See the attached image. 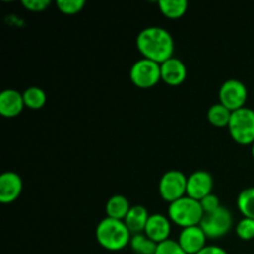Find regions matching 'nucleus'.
Instances as JSON below:
<instances>
[{
	"label": "nucleus",
	"instance_id": "1",
	"mask_svg": "<svg viewBox=\"0 0 254 254\" xmlns=\"http://www.w3.org/2000/svg\"><path fill=\"white\" fill-rule=\"evenodd\" d=\"M136 47L143 59L163 64L174 54V39L170 32L160 26H149L136 36Z\"/></svg>",
	"mask_w": 254,
	"mask_h": 254
},
{
	"label": "nucleus",
	"instance_id": "2",
	"mask_svg": "<svg viewBox=\"0 0 254 254\" xmlns=\"http://www.w3.org/2000/svg\"><path fill=\"white\" fill-rule=\"evenodd\" d=\"M96 238L104 250L117 252L130 245L131 233L124 221L106 217L97 226Z\"/></svg>",
	"mask_w": 254,
	"mask_h": 254
},
{
	"label": "nucleus",
	"instance_id": "3",
	"mask_svg": "<svg viewBox=\"0 0 254 254\" xmlns=\"http://www.w3.org/2000/svg\"><path fill=\"white\" fill-rule=\"evenodd\" d=\"M168 215L171 222L178 225L179 227L186 228L200 226L205 212H203L200 201L189 197V196H184L170 203Z\"/></svg>",
	"mask_w": 254,
	"mask_h": 254
},
{
	"label": "nucleus",
	"instance_id": "4",
	"mask_svg": "<svg viewBox=\"0 0 254 254\" xmlns=\"http://www.w3.org/2000/svg\"><path fill=\"white\" fill-rule=\"evenodd\" d=\"M228 131L233 140L242 145L254 143V111L243 107L232 112Z\"/></svg>",
	"mask_w": 254,
	"mask_h": 254
},
{
	"label": "nucleus",
	"instance_id": "5",
	"mask_svg": "<svg viewBox=\"0 0 254 254\" xmlns=\"http://www.w3.org/2000/svg\"><path fill=\"white\" fill-rule=\"evenodd\" d=\"M233 226V217L231 211L221 206L211 213H206L200 223L208 240H218L231 231Z\"/></svg>",
	"mask_w": 254,
	"mask_h": 254
},
{
	"label": "nucleus",
	"instance_id": "6",
	"mask_svg": "<svg viewBox=\"0 0 254 254\" xmlns=\"http://www.w3.org/2000/svg\"><path fill=\"white\" fill-rule=\"evenodd\" d=\"M129 77L139 88H150L161 81L160 64L148 59L138 60L131 66Z\"/></svg>",
	"mask_w": 254,
	"mask_h": 254
},
{
	"label": "nucleus",
	"instance_id": "7",
	"mask_svg": "<svg viewBox=\"0 0 254 254\" xmlns=\"http://www.w3.org/2000/svg\"><path fill=\"white\" fill-rule=\"evenodd\" d=\"M188 178L179 170H169L161 176L159 183V193L166 202H174L186 196Z\"/></svg>",
	"mask_w": 254,
	"mask_h": 254
},
{
	"label": "nucleus",
	"instance_id": "8",
	"mask_svg": "<svg viewBox=\"0 0 254 254\" xmlns=\"http://www.w3.org/2000/svg\"><path fill=\"white\" fill-rule=\"evenodd\" d=\"M218 97H220V103L227 107L231 112L238 111L245 107L248 98L247 87L240 79H227L221 86Z\"/></svg>",
	"mask_w": 254,
	"mask_h": 254
},
{
	"label": "nucleus",
	"instance_id": "9",
	"mask_svg": "<svg viewBox=\"0 0 254 254\" xmlns=\"http://www.w3.org/2000/svg\"><path fill=\"white\" fill-rule=\"evenodd\" d=\"M213 179L208 171L198 170L191 174L188 178V188H186V196L195 200L201 201L212 193Z\"/></svg>",
	"mask_w": 254,
	"mask_h": 254
},
{
	"label": "nucleus",
	"instance_id": "10",
	"mask_svg": "<svg viewBox=\"0 0 254 254\" xmlns=\"http://www.w3.org/2000/svg\"><path fill=\"white\" fill-rule=\"evenodd\" d=\"M178 242L188 254H197L207 246V236L200 226H192L181 230Z\"/></svg>",
	"mask_w": 254,
	"mask_h": 254
},
{
	"label": "nucleus",
	"instance_id": "11",
	"mask_svg": "<svg viewBox=\"0 0 254 254\" xmlns=\"http://www.w3.org/2000/svg\"><path fill=\"white\" fill-rule=\"evenodd\" d=\"M144 233L154 241L155 243H163L165 241L170 240L171 233V221L170 218L166 217L164 215H159V213H154L149 217L148 223L145 226Z\"/></svg>",
	"mask_w": 254,
	"mask_h": 254
},
{
	"label": "nucleus",
	"instance_id": "12",
	"mask_svg": "<svg viewBox=\"0 0 254 254\" xmlns=\"http://www.w3.org/2000/svg\"><path fill=\"white\" fill-rule=\"evenodd\" d=\"M22 192V179L19 174L6 171L0 176V202L11 203Z\"/></svg>",
	"mask_w": 254,
	"mask_h": 254
},
{
	"label": "nucleus",
	"instance_id": "13",
	"mask_svg": "<svg viewBox=\"0 0 254 254\" xmlns=\"http://www.w3.org/2000/svg\"><path fill=\"white\" fill-rule=\"evenodd\" d=\"M161 81L169 86H179L183 83L188 76L185 64L178 57H171L160 64Z\"/></svg>",
	"mask_w": 254,
	"mask_h": 254
},
{
	"label": "nucleus",
	"instance_id": "14",
	"mask_svg": "<svg viewBox=\"0 0 254 254\" xmlns=\"http://www.w3.org/2000/svg\"><path fill=\"white\" fill-rule=\"evenodd\" d=\"M25 107L24 97L16 89H4L0 93V114L6 118L19 116Z\"/></svg>",
	"mask_w": 254,
	"mask_h": 254
},
{
	"label": "nucleus",
	"instance_id": "15",
	"mask_svg": "<svg viewBox=\"0 0 254 254\" xmlns=\"http://www.w3.org/2000/svg\"><path fill=\"white\" fill-rule=\"evenodd\" d=\"M149 217H150V215L144 206H131L128 215L124 218V223L130 231L131 236L136 235V233H144Z\"/></svg>",
	"mask_w": 254,
	"mask_h": 254
},
{
	"label": "nucleus",
	"instance_id": "16",
	"mask_svg": "<svg viewBox=\"0 0 254 254\" xmlns=\"http://www.w3.org/2000/svg\"><path fill=\"white\" fill-rule=\"evenodd\" d=\"M131 208L128 198L123 195H114L107 201L106 212L107 217L114 218V220L124 221L128 215L129 210Z\"/></svg>",
	"mask_w": 254,
	"mask_h": 254
},
{
	"label": "nucleus",
	"instance_id": "17",
	"mask_svg": "<svg viewBox=\"0 0 254 254\" xmlns=\"http://www.w3.org/2000/svg\"><path fill=\"white\" fill-rule=\"evenodd\" d=\"M188 1L186 0H160L159 9L169 19H179L183 16L188 10Z\"/></svg>",
	"mask_w": 254,
	"mask_h": 254
},
{
	"label": "nucleus",
	"instance_id": "18",
	"mask_svg": "<svg viewBox=\"0 0 254 254\" xmlns=\"http://www.w3.org/2000/svg\"><path fill=\"white\" fill-rule=\"evenodd\" d=\"M231 116H232V112L222 103L213 104L207 112L208 122L215 127H228Z\"/></svg>",
	"mask_w": 254,
	"mask_h": 254
},
{
	"label": "nucleus",
	"instance_id": "19",
	"mask_svg": "<svg viewBox=\"0 0 254 254\" xmlns=\"http://www.w3.org/2000/svg\"><path fill=\"white\" fill-rule=\"evenodd\" d=\"M158 243L151 241L145 233H136L131 236L130 248L136 254H155Z\"/></svg>",
	"mask_w": 254,
	"mask_h": 254
},
{
	"label": "nucleus",
	"instance_id": "20",
	"mask_svg": "<svg viewBox=\"0 0 254 254\" xmlns=\"http://www.w3.org/2000/svg\"><path fill=\"white\" fill-rule=\"evenodd\" d=\"M25 107L30 109H41L46 103V93L40 87H29L22 93Z\"/></svg>",
	"mask_w": 254,
	"mask_h": 254
},
{
	"label": "nucleus",
	"instance_id": "21",
	"mask_svg": "<svg viewBox=\"0 0 254 254\" xmlns=\"http://www.w3.org/2000/svg\"><path fill=\"white\" fill-rule=\"evenodd\" d=\"M237 206L246 218L254 220V188H247L238 195Z\"/></svg>",
	"mask_w": 254,
	"mask_h": 254
},
{
	"label": "nucleus",
	"instance_id": "22",
	"mask_svg": "<svg viewBox=\"0 0 254 254\" xmlns=\"http://www.w3.org/2000/svg\"><path fill=\"white\" fill-rule=\"evenodd\" d=\"M57 7L66 15H74L84 7V0H57Z\"/></svg>",
	"mask_w": 254,
	"mask_h": 254
},
{
	"label": "nucleus",
	"instance_id": "23",
	"mask_svg": "<svg viewBox=\"0 0 254 254\" xmlns=\"http://www.w3.org/2000/svg\"><path fill=\"white\" fill-rule=\"evenodd\" d=\"M237 236L243 241H251L254 238V220L252 218H242L236 226Z\"/></svg>",
	"mask_w": 254,
	"mask_h": 254
},
{
	"label": "nucleus",
	"instance_id": "24",
	"mask_svg": "<svg viewBox=\"0 0 254 254\" xmlns=\"http://www.w3.org/2000/svg\"><path fill=\"white\" fill-rule=\"evenodd\" d=\"M155 254H188L181 248L178 241L168 240L163 243H159L156 247Z\"/></svg>",
	"mask_w": 254,
	"mask_h": 254
},
{
	"label": "nucleus",
	"instance_id": "25",
	"mask_svg": "<svg viewBox=\"0 0 254 254\" xmlns=\"http://www.w3.org/2000/svg\"><path fill=\"white\" fill-rule=\"evenodd\" d=\"M201 206H202V210L203 212L206 213H211L213 212V211H216L217 208L221 207V203H220V200H218V197L216 195H213V193H210L208 196H206L205 198H202V200L200 201Z\"/></svg>",
	"mask_w": 254,
	"mask_h": 254
},
{
	"label": "nucleus",
	"instance_id": "26",
	"mask_svg": "<svg viewBox=\"0 0 254 254\" xmlns=\"http://www.w3.org/2000/svg\"><path fill=\"white\" fill-rule=\"evenodd\" d=\"M50 4H51L50 0H24L22 1V5L27 10L34 12L44 11V10H46L50 6Z\"/></svg>",
	"mask_w": 254,
	"mask_h": 254
},
{
	"label": "nucleus",
	"instance_id": "27",
	"mask_svg": "<svg viewBox=\"0 0 254 254\" xmlns=\"http://www.w3.org/2000/svg\"><path fill=\"white\" fill-rule=\"evenodd\" d=\"M197 254H228L223 248L218 246H206L202 251H200Z\"/></svg>",
	"mask_w": 254,
	"mask_h": 254
},
{
	"label": "nucleus",
	"instance_id": "28",
	"mask_svg": "<svg viewBox=\"0 0 254 254\" xmlns=\"http://www.w3.org/2000/svg\"><path fill=\"white\" fill-rule=\"evenodd\" d=\"M252 155H253V158H254V143L252 144Z\"/></svg>",
	"mask_w": 254,
	"mask_h": 254
}]
</instances>
